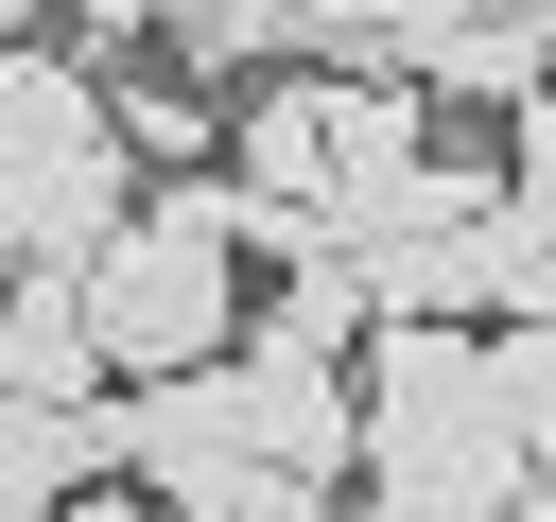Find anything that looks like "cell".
I'll return each mask as SVG.
<instances>
[{
    "label": "cell",
    "instance_id": "obj_4",
    "mask_svg": "<svg viewBox=\"0 0 556 522\" xmlns=\"http://www.w3.org/2000/svg\"><path fill=\"white\" fill-rule=\"evenodd\" d=\"M104 470H139L174 522H330V505L278 470V435H261V383H243V365L122 383V400H104Z\"/></svg>",
    "mask_w": 556,
    "mask_h": 522
},
{
    "label": "cell",
    "instance_id": "obj_9",
    "mask_svg": "<svg viewBox=\"0 0 556 522\" xmlns=\"http://www.w3.org/2000/svg\"><path fill=\"white\" fill-rule=\"evenodd\" d=\"M365 261H278V313H261V348H313V365H365Z\"/></svg>",
    "mask_w": 556,
    "mask_h": 522
},
{
    "label": "cell",
    "instance_id": "obj_3",
    "mask_svg": "<svg viewBox=\"0 0 556 522\" xmlns=\"http://www.w3.org/2000/svg\"><path fill=\"white\" fill-rule=\"evenodd\" d=\"M122 226V104L70 52H0V278H87Z\"/></svg>",
    "mask_w": 556,
    "mask_h": 522
},
{
    "label": "cell",
    "instance_id": "obj_5",
    "mask_svg": "<svg viewBox=\"0 0 556 522\" xmlns=\"http://www.w3.org/2000/svg\"><path fill=\"white\" fill-rule=\"evenodd\" d=\"M243 383H261V435H278V470H295L313 505H348V470H365V365H313V348H243Z\"/></svg>",
    "mask_w": 556,
    "mask_h": 522
},
{
    "label": "cell",
    "instance_id": "obj_7",
    "mask_svg": "<svg viewBox=\"0 0 556 522\" xmlns=\"http://www.w3.org/2000/svg\"><path fill=\"white\" fill-rule=\"evenodd\" d=\"M365 313H382V331H469V313H504V278H486V226L365 244Z\"/></svg>",
    "mask_w": 556,
    "mask_h": 522
},
{
    "label": "cell",
    "instance_id": "obj_2",
    "mask_svg": "<svg viewBox=\"0 0 556 522\" xmlns=\"http://www.w3.org/2000/svg\"><path fill=\"white\" fill-rule=\"evenodd\" d=\"M87 331H104V365H122V383L243 365V191H226V174L139 191V226L87 261Z\"/></svg>",
    "mask_w": 556,
    "mask_h": 522
},
{
    "label": "cell",
    "instance_id": "obj_6",
    "mask_svg": "<svg viewBox=\"0 0 556 522\" xmlns=\"http://www.w3.org/2000/svg\"><path fill=\"white\" fill-rule=\"evenodd\" d=\"M0 400H35V418H104L122 400V365L87 331V278H17L0 296Z\"/></svg>",
    "mask_w": 556,
    "mask_h": 522
},
{
    "label": "cell",
    "instance_id": "obj_14",
    "mask_svg": "<svg viewBox=\"0 0 556 522\" xmlns=\"http://www.w3.org/2000/svg\"><path fill=\"white\" fill-rule=\"evenodd\" d=\"M70 17H87V35H122V52H139V35H174V0H70Z\"/></svg>",
    "mask_w": 556,
    "mask_h": 522
},
{
    "label": "cell",
    "instance_id": "obj_13",
    "mask_svg": "<svg viewBox=\"0 0 556 522\" xmlns=\"http://www.w3.org/2000/svg\"><path fill=\"white\" fill-rule=\"evenodd\" d=\"M452 17H486V35H556V0H400V35H452ZM417 87V70H400Z\"/></svg>",
    "mask_w": 556,
    "mask_h": 522
},
{
    "label": "cell",
    "instance_id": "obj_15",
    "mask_svg": "<svg viewBox=\"0 0 556 522\" xmlns=\"http://www.w3.org/2000/svg\"><path fill=\"white\" fill-rule=\"evenodd\" d=\"M330 522H382V505H330Z\"/></svg>",
    "mask_w": 556,
    "mask_h": 522
},
{
    "label": "cell",
    "instance_id": "obj_11",
    "mask_svg": "<svg viewBox=\"0 0 556 522\" xmlns=\"http://www.w3.org/2000/svg\"><path fill=\"white\" fill-rule=\"evenodd\" d=\"M504 209H521V226L556 244V87H539V104L504 122Z\"/></svg>",
    "mask_w": 556,
    "mask_h": 522
},
{
    "label": "cell",
    "instance_id": "obj_16",
    "mask_svg": "<svg viewBox=\"0 0 556 522\" xmlns=\"http://www.w3.org/2000/svg\"><path fill=\"white\" fill-rule=\"evenodd\" d=\"M0 17H35V0H0Z\"/></svg>",
    "mask_w": 556,
    "mask_h": 522
},
{
    "label": "cell",
    "instance_id": "obj_1",
    "mask_svg": "<svg viewBox=\"0 0 556 522\" xmlns=\"http://www.w3.org/2000/svg\"><path fill=\"white\" fill-rule=\"evenodd\" d=\"M539 435L486 331H365V505L382 522H521Z\"/></svg>",
    "mask_w": 556,
    "mask_h": 522
},
{
    "label": "cell",
    "instance_id": "obj_8",
    "mask_svg": "<svg viewBox=\"0 0 556 522\" xmlns=\"http://www.w3.org/2000/svg\"><path fill=\"white\" fill-rule=\"evenodd\" d=\"M400 70H417L434 104H486V122H521V104L556 87V35H486V17H452V35H400Z\"/></svg>",
    "mask_w": 556,
    "mask_h": 522
},
{
    "label": "cell",
    "instance_id": "obj_10",
    "mask_svg": "<svg viewBox=\"0 0 556 522\" xmlns=\"http://www.w3.org/2000/svg\"><path fill=\"white\" fill-rule=\"evenodd\" d=\"M104 104H122V157H174V174H191V157L226 139V104H191V87H139V70H122Z\"/></svg>",
    "mask_w": 556,
    "mask_h": 522
},
{
    "label": "cell",
    "instance_id": "obj_12",
    "mask_svg": "<svg viewBox=\"0 0 556 522\" xmlns=\"http://www.w3.org/2000/svg\"><path fill=\"white\" fill-rule=\"evenodd\" d=\"M486 365H504V400H521V435L556 452V331H486Z\"/></svg>",
    "mask_w": 556,
    "mask_h": 522
}]
</instances>
